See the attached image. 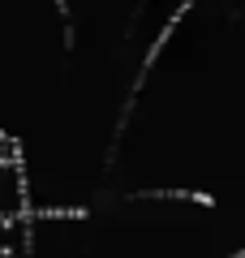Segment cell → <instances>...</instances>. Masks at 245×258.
Instances as JSON below:
<instances>
[{
  "label": "cell",
  "mask_w": 245,
  "mask_h": 258,
  "mask_svg": "<svg viewBox=\"0 0 245 258\" xmlns=\"http://www.w3.org/2000/svg\"><path fill=\"white\" fill-rule=\"evenodd\" d=\"M86 207H30V220H86Z\"/></svg>",
  "instance_id": "7a4b0ae2"
},
{
  "label": "cell",
  "mask_w": 245,
  "mask_h": 258,
  "mask_svg": "<svg viewBox=\"0 0 245 258\" xmlns=\"http://www.w3.org/2000/svg\"><path fill=\"white\" fill-rule=\"evenodd\" d=\"M138 198H194L202 207H215V198L202 194V189H138Z\"/></svg>",
  "instance_id": "6da1fadb"
},
{
  "label": "cell",
  "mask_w": 245,
  "mask_h": 258,
  "mask_svg": "<svg viewBox=\"0 0 245 258\" xmlns=\"http://www.w3.org/2000/svg\"><path fill=\"white\" fill-rule=\"evenodd\" d=\"M9 224H18V220H13V215H0V228H9Z\"/></svg>",
  "instance_id": "3957f363"
},
{
  "label": "cell",
  "mask_w": 245,
  "mask_h": 258,
  "mask_svg": "<svg viewBox=\"0 0 245 258\" xmlns=\"http://www.w3.org/2000/svg\"><path fill=\"white\" fill-rule=\"evenodd\" d=\"M0 258H13V249H0Z\"/></svg>",
  "instance_id": "277c9868"
}]
</instances>
